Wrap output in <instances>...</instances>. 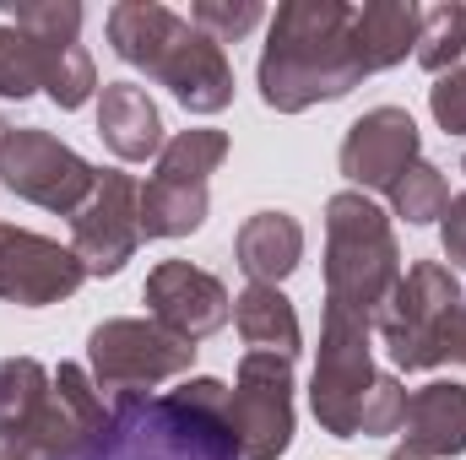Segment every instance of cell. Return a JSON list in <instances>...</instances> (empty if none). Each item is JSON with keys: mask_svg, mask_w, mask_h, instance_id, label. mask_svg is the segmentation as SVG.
<instances>
[{"mask_svg": "<svg viewBox=\"0 0 466 460\" xmlns=\"http://www.w3.org/2000/svg\"><path fill=\"white\" fill-rule=\"evenodd\" d=\"M461 55H466V5L461 0L429 5V11H423V27H418V49H412V60H418L423 71L445 76V71L461 65Z\"/></svg>", "mask_w": 466, "mask_h": 460, "instance_id": "603a6c76", "label": "cell"}, {"mask_svg": "<svg viewBox=\"0 0 466 460\" xmlns=\"http://www.w3.org/2000/svg\"><path fill=\"white\" fill-rule=\"evenodd\" d=\"M440 244H445L451 271H466V195H451L445 223H440Z\"/></svg>", "mask_w": 466, "mask_h": 460, "instance_id": "83f0119b", "label": "cell"}, {"mask_svg": "<svg viewBox=\"0 0 466 460\" xmlns=\"http://www.w3.org/2000/svg\"><path fill=\"white\" fill-rule=\"evenodd\" d=\"M401 417H407V390H401V379L380 374V379H374V395H369V406H363V428H358V439L401 434Z\"/></svg>", "mask_w": 466, "mask_h": 460, "instance_id": "484cf974", "label": "cell"}, {"mask_svg": "<svg viewBox=\"0 0 466 460\" xmlns=\"http://www.w3.org/2000/svg\"><path fill=\"white\" fill-rule=\"evenodd\" d=\"M11 130H16V125H11V119L0 115V152H5V141H11Z\"/></svg>", "mask_w": 466, "mask_h": 460, "instance_id": "f1b7e54d", "label": "cell"}, {"mask_svg": "<svg viewBox=\"0 0 466 460\" xmlns=\"http://www.w3.org/2000/svg\"><path fill=\"white\" fill-rule=\"evenodd\" d=\"M260 0H196L190 5V27H201L212 44H238L244 33L260 27Z\"/></svg>", "mask_w": 466, "mask_h": 460, "instance_id": "d4e9b609", "label": "cell"}, {"mask_svg": "<svg viewBox=\"0 0 466 460\" xmlns=\"http://www.w3.org/2000/svg\"><path fill=\"white\" fill-rule=\"evenodd\" d=\"M418 27H423V5L412 0H369L352 5V49L363 60V71H390L418 49Z\"/></svg>", "mask_w": 466, "mask_h": 460, "instance_id": "ac0fdd59", "label": "cell"}, {"mask_svg": "<svg viewBox=\"0 0 466 460\" xmlns=\"http://www.w3.org/2000/svg\"><path fill=\"white\" fill-rule=\"evenodd\" d=\"M71 249L87 276H119L141 249V185L119 168H98L87 206L71 217Z\"/></svg>", "mask_w": 466, "mask_h": 460, "instance_id": "8fae6325", "label": "cell"}, {"mask_svg": "<svg viewBox=\"0 0 466 460\" xmlns=\"http://www.w3.org/2000/svg\"><path fill=\"white\" fill-rule=\"evenodd\" d=\"M429 115H434V125H440L445 135H466V65L434 76V87H429Z\"/></svg>", "mask_w": 466, "mask_h": 460, "instance_id": "4316f807", "label": "cell"}, {"mask_svg": "<svg viewBox=\"0 0 466 460\" xmlns=\"http://www.w3.org/2000/svg\"><path fill=\"white\" fill-rule=\"evenodd\" d=\"M418 146H423L418 119L396 104H380V109H369L348 125L337 163H342L352 190H390L418 163Z\"/></svg>", "mask_w": 466, "mask_h": 460, "instance_id": "5bb4252c", "label": "cell"}, {"mask_svg": "<svg viewBox=\"0 0 466 460\" xmlns=\"http://www.w3.org/2000/svg\"><path fill=\"white\" fill-rule=\"evenodd\" d=\"M66 44H44L11 22H0V98H33L38 87H49L55 76V60H60Z\"/></svg>", "mask_w": 466, "mask_h": 460, "instance_id": "ffe728a7", "label": "cell"}, {"mask_svg": "<svg viewBox=\"0 0 466 460\" xmlns=\"http://www.w3.org/2000/svg\"><path fill=\"white\" fill-rule=\"evenodd\" d=\"M49 385H55V374L44 363H33V357H0V445L16 439L33 423V412L49 401Z\"/></svg>", "mask_w": 466, "mask_h": 460, "instance_id": "44dd1931", "label": "cell"}, {"mask_svg": "<svg viewBox=\"0 0 466 460\" xmlns=\"http://www.w3.org/2000/svg\"><path fill=\"white\" fill-rule=\"evenodd\" d=\"M369 331L374 325L352 320L342 309H326V320H320V363L309 379V412L331 439H358V428H363V406L380 379Z\"/></svg>", "mask_w": 466, "mask_h": 460, "instance_id": "ba28073f", "label": "cell"}, {"mask_svg": "<svg viewBox=\"0 0 466 460\" xmlns=\"http://www.w3.org/2000/svg\"><path fill=\"white\" fill-rule=\"evenodd\" d=\"M141 298H147V309H152V320H157L163 331H174L179 342H190V346L207 342V336H218L233 320L228 287H223L212 271L190 265V260H157V265L147 271Z\"/></svg>", "mask_w": 466, "mask_h": 460, "instance_id": "7c38bea8", "label": "cell"}, {"mask_svg": "<svg viewBox=\"0 0 466 460\" xmlns=\"http://www.w3.org/2000/svg\"><path fill=\"white\" fill-rule=\"evenodd\" d=\"M0 185H5L16 201H27V206L76 217V212L87 206L93 185H98V168H93L76 146H66L60 135L22 125V130H11V141H5V152H0Z\"/></svg>", "mask_w": 466, "mask_h": 460, "instance_id": "30bf717a", "label": "cell"}, {"mask_svg": "<svg viewBox=\"0 0 466 460\" xmlns=\"http://www.w3.org/2000/svg\"><path fill=\"white\" fill-rule=\"evenodd\" d=\"M401 450H412V455H423V460L466 455V385L434 379V385H423V390L407 395Z\"/></svg>", "mask_w": 466, "mask_h": 460, "instance_id": "9a60e30c", "label": "cell"}, {"mask_svg": "<svg viewBox=\"0 0 466 460\" xmlns=\"http://www.w3.org/2000/svg\"><path fill=\"white\" fill-rule=\"evenodd\" d=\"M228 434L238 460H282L293 445V363L277 352H244L228 385Z\"/></svg>", "mask_w": 466, "mask_h": 460, "instance_id": "9c48e42d", "label": "cell"}, {"mask_svg": "<svg viewBox=\"0 0 466 460\" xmlns=\"http://www.w3.org/2000/svg\"><path fill=\"white\" fill-rule=\"evenodd\" d=\"M461 174H466V157H461Z\"/></svg>", "mask_w": 466, "mask_h": 460, "instance_id": "4dcf8cb0", "label": "cell"}, {"mask_svg": "<svg viewBox=\"0 0 466 460\" xmlns=\"http://www.w3.org/2000/svg\"><path fill=\"white\" fill-rule=\"evenodd\" d=\"M115 423L87 460H238L228 434V385L185 379L168 395H115Z\"/></svg>", "mask_w": 466, "mask_h": 460, "instance_id": "7a4b0ae2", "label": "cell"}, {"mask_svg": "<svg viewBox=\"0 0 466 460\" xmlns=\"http://www.w3.org/2000/svg\"><path fill=\"white\" fill-rule=\"evenodd\" d=\"M196 346L163 331L157 320H104L87 336V374L93 385L115 395H152L157 385L190 374Z\"/></svg>", "mask_w": 466, "mask_h": 460, "instance_id": "52a82bcc", "label": "cell"}, {"mask_svg": "<svg viewBox=\"0 0 466 460\" xmlns=\"http://www.w3.org/2000/svg\"><path fill=\"white\" fill-rule=\"evenodd\" d=\"M390 460H423V455H412V450H396V455H390Z\"/></svg>", "mask_w": 466, "mask_h": 460, "instance_id": "f546056e", "label": "cell"}, {"mask_svg": "<svg viewBox=\"0 0 466 460\" xmlns=\"http://www.w3.org/2000/svg\"><path fill=\"white\" fill-rule=\"evenodd\" d=\"M385 195H390V212H396L407 228H429V223H440L445 206H451V179H445L434 163L418 157Z\"/></svg>", "mask_w": 466, "mask_h": 460, "instance_id": "7402d4cb", "label": "cell"}, {"mask_svg": "<svg viewBox=\"0 0 466 460\" xmlns=\"http://www.w3.org/2000/svg\"><path fill=\"white\" fill-rule=\"evenodd\" d=\"M233 260L249 282L260 287H277L299 271L304 260V228L293 212H255L244 217V228L233 233Z\"/></svg>", "mask_w": 466, "mask_h": 460, "instance_id": "e0dca14e", "label": "cell"}, {"mask_svg": "<svg viewBox=\"0 0 466 460\" xmlns=\"http://www.w3.org/2000/svg\"><path fill=\"white\" fill-rule=\"evenodd\" d=\"M11 27L44 38V44H82V5L76 0H33V5H11L5 11Z\"/></svg>", "mask_w": 466, "mask_h": 460, "instance_id": "cb8c5ba5", "label": "cell"}, {"mask_svg": "<svg viewBox=\"0 0 466 460\" xmlns=\"http://www.w3.org/2000/svg\"><path fill=\"white\" fill-rule=\"evenodd\" d=\"M109 44L125 65L147 71L190 115H223L233 104V65L223 44L157 0H119L109 11Z\"/></svg>", "mask_w": 466, "mask_h": 460, "instance_id": "3957f363", "label": "cell"}, {"mask_svg": "<svg viewBox=\"0 0 466 460\" xmlns=\"http://www.w3.org/2000/svg\"><path fill=\"white\" fill-rule=\"evenodd\" d=\"M456 309H461L456 271L440 265V260H418L390 287L385 309L374 315V331H380L396 368L423 374V368H440V342H445V325H451Z\"/></svg>", "mask_w": 466, "mask_h": 460, "instance_id": "8992f818", "label": "cell"}, {"mask_svg": "<svg viewBox=\"0 0 466 460\" xmlns=\"http://www.w3.org/2000/svg\"><path fill=\"white\" fill-rule=\"evenodd\" d=\"M98 135L119 163H147L163 152V115L141 82H104L98 93Z\"/></svg>", "mask_w": 466, "mask_h": 460, "instance_id": "2e32d148", "label": "cell"}, {"mask_svg": "<svg viewBox=\"0 0 466 460\" xmlns=\"http://www.w3.org/2000/svg\"><path fill=\"white\" fill-rule=\"evenodd\" d=\"M396 282H401V249L390 217L363 190H337L326 201V309L374 325Z\"/></svg>", "mask_w": 466, "mask_h": 460, "instance_id": "277c9868", "label": "cell"}, {"mask_svg": "<svg viewBox=\"0 0 466 460\" xmlns=\"http://www.w3.org/2000/svg\"><path fill=\"white\" fill-rule=\"evenodd\" d=\"M233 325H238V336L249 352H277V357H299V346H304V331H299V309H293V298L282 293V287H260V282H249L238 298H233Z\"/></svg>", "mask_w": 466, "mask_h": 460, "instance_id": "d6986e66", "label": "cell"}, {"mask_svg": "<svg viewBox=\"0 0 466 460\" xmlns=\"http://www.w3.org/2000/svg\"><path fill=\"white\" fill-rule=\"evenodd\" d=\"M82 282L87 271L71 244H55L27 228H0V298L5 304L49 309V304H66Z\"/></svg>", "mask_w": 466, "mask_h": 460, "instance_id": "4fadbf2b", "label": "cell"}, {"mask_svg": "<svg viewBox=\"0 0 466 460\" xmlns=\"http://www.w3.org/2000/svg\"><path fill=\"white\" fill-rule=\"evenodd\" d=\"M363 60L352 49V5L348 0H282L266 49L255 65L260 98L277 115H304L315 104H337L363 82Z\"/></svg>", "mask_w": 466, "mask_h": 460, "instance_id": "6da1fadb", "label": "cell"}, {"mask_svg": "<svg viewBox=\"0 0 466 460\" xmlns=\"http://www.w3.org/2000/svg\"><path fill=\"white\" fill-rule=\"evenodd\" d=\"M228 157L223 130H179L157 152V174L141 185V238H190L212 212V174Z\"/></svg>", "mask_w": 466, "mask_h": 460, "instance_id": "5b68a950", "label": "cell"}]
</instances>
